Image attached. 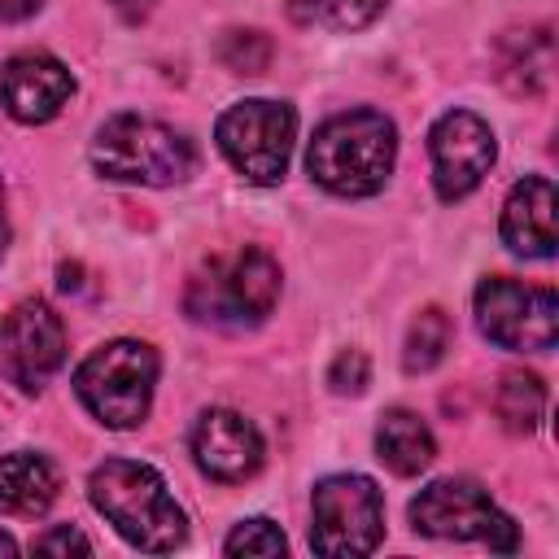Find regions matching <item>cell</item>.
Here are the masks:
<instances>
[{
    "label": "cell",
    "mask_w": 559,
    "mask_h": 559,
    "mask_svg": "<svg viewBox=\"0 0 559 559\" xmlns=\"http://www.w3.org/2000/svg\"><path fill=\"white\" fill-rule=\"evenodd\" d=\"M92 507L135 546L148 555H166L183 542L188 520L183 507L170 498L166 480L135 459H105L87 480Z\"/></svg>",
    "instance_id": "cell-1"
},
{
    "label": "cell",
    "mask_w": 559,
    "mask_h": 559,
    "mask_svg": "<svg viewBox=\"0 0 559 559\" xmlns=\"http://www.w3.org/2000/svg\"><path fill=\"white\" fill-rule=\"evenodd\" d=\"M397 157V131L376 109H349L328 118L310 140V175L336 197H371L384 188Z\"/></svg>",
    "instance_id": "cell-2"
},
{
    "label": "cell",
    "mask_w": 559,
    "mask_h": 559,
    "mask_svg": "<svg viewBox=\"0 0 559 559\" xmlns=\"http://www.w3.org/2000/svg\"><path fill=\"white\" fill-rule=\"evenodd\" d=\"M92 166L118 183L170 188L192 175L197 153H192L188 135H179L175 127H166L157 118L114 114L92 140Z\"/></svg>",
    "instance_id": "cell-3"
},
{
    "label": "cell",
    "mask_w": 559,
    "mask_h": 559,
    "mask_svg": "<svg viewBox=\"0 0 559 559\" xmlns=\"http://www.w3.org/2000/svg\"><path fill=\"white\" fill-rule=\"evenodd\" d=\"M157 384V354L144 341H109L83 358L74 389L105 428H135L148 415Z\"/></svg>",
    "instance_id": "cell-4"
},
{
    "label": "cell",
    "mask_w": 559,
    "mask_h": 559,
    "mask_svg": "<svg viewBox=\"0 0 559 559\" xmlns=\"http://www.w3.org/2000/svg\"><path fill=\"white\" fill-rule=\"evenodd\" d=\"M280 301V266L266 249H240L227 262H210L205 275L188 284V310L201 323L245 328L262 323Z\"/></svg>",
    "instance_id": "cell-5"
},
{
    "label": "cell",
    "mask_w": 559,
    "mask_h": 559,
    "mask_svg": "<svg viewBox=\"0 0 559 559\" xmlns=\"http://www.w3.org/2000/svg\"><path fill=\"white\" fill-rule=\"evenodd\" d=\"M384 533V498L371 476L341 472L314 485L310 546L319 555H371Z\"/></svg>",
    "instance_id": "cell-6"
},
{
    "label": "cell",
    "mask_w": 559,
    "mask_h": 559,
    "mask_svg": "<svg viewBox=\"0 0 559 559\" xmlns=\"http://www.w3.org/2000/svg\"><path fill=\"white\" fill-rule=\"evenodd\" d=\"M411 524L424 537H445V542H485L489 550H515L520 533L511 515L493 507V498L463 476L432 480L415 502H411Z\"/></svg>",
    "instance_id": "cell-7"
},
{
    "label": "cell",
    "mask_w": 559,
    "mask_h": 559,
    "mask_svg": "<svg viewBox=\"0 0 559 559\" xmlns=\"http://www.w3.org/2000/svg\"><path fill=\"white\" fill-rule=\"evenodd\" d=\"M218 148L223 157L249 179V183H275L288 170L293 135H297V114L284 100H240L231 105L218 127Z\"/></svg>",
    "instance_id": "cell-8"
},
{
    "label": "cell",
    "mask_w": 559,
    "mask_h": 559,
    "mask_svg": "<svg viewBox=\"0 0 559 559\" xmlns=\"http://www.w3.org/2000/svg\"><path fill=\"white\" fill-rule=\"evenodd\" d=\"M476 323L493 345L537 354L559 341V297L546 284L493 275L476 288Z\"/></svg>",
    "instance_id": "cell-9"
},
{
    "label": "cell",
    "mask_w": 559,
    "mask_h": 559,
    "mask_svg": "<svg viewBox=\"0 0 559 559\" xmlns=\"http://www.w3.org/2000/svg\"><path fill=\"white\" fill-rule=\"evenodd\" d=\"M66 358V328L48 301H17L0 323V367L22 393H39Z\"/></svg>",
    "instance_id": "cell-10"
},
{
    "label": "cell",
    "mask_w": 559,
    "mask_h": 559,
    "mask_svg": "<svg viewBox=\"0 0 559 559\" xmlns=\"http://www.w3.org/2000/svg\"><path fill=\"white\" fill-rule=\"evenodd\" d=\"M428 153H432L437 197L441 201H459L489 175V166H493V131L472 109H450V114H441L432 122Z\"/></svg>",
    "instance_id": "cell-11"
},
{
    "label": "cell",
    "mask_w": 559,
    "mask_h": 559,
    "mask_svg": "<svg viewBox=\"0 0 559 559\" xmlns=\"http://www.w3.org/2000/svg\"><path fill=\"white\" fill-rule=\"evenodd\" d=\"M192 454L210 480L236 485L262 467V432L236 411H205L192 428Z\"/></svg>",
    "instance_id": "cell-12"
},
{
    "label": "cell",
    "mask_w": 559,
    "mask_h": 559,
    "mask_svg": "<svg viewBox=\"0 0 559 559\" xmlns=\"http://www.w3.org/2000/svg\"><path fill=\"white\" fill-rule=\"evenodd\" d=\"M74 79L48 52H17L0 66V105L17 122H48L70 100Z\"/></svg>",
    "instance_id": "cell-13"
},
{
    "label": "cell",
    "mask_w": 559,
    "mask_h": 559,
    "mask_svg": "<svg viewBox=\"0 0 559 559\" xmlns=\"http://www.w3.org/2000/svg\"><path fill=\"white\" fill-rule=\"evenodd\" d=\"M555 183L546 175H524L502 205V240L520 258H550L559 245V218H555Z\"/></svg>",
    "instance_id": "cell-14"
},
{
    "label": "cell",
    "mask_w": 559,
    "mask_h": 559,
    "mask_svg": "<svg viewBox=\"0 0 559 559\" xmlns=\"http://www.w3.org/2000/svg\"><path fill=\"white\" fill-rule=\"evenodd\" d=\"M376 454L397 472V476H415L437 459V441L428 432V424L415 411H384L380 428H376Z\"/></svg>",
    "instance_id": "cell-15"
},
{
    "label": "cell",
    "mask_w": 559,
    "mask_h": 559,
    "mask_svg": "<svg viewBox=\"0 0 559 559\" xmlns=\"http://www.w3.org/2000/svg\"><path fill=\"white\" fill-rule=\"evenodd\" d=\"M57 498V472L44 454L13 450L0 459V502L17 515H39Z\"/></svg>",
    "instance_id": "cell-16"
},
{
    "label": "cell",
    "mask_w": 559,
    "mask_h": 559,
    "mask_svg": "<svg viewBox=\"0 0 559 559\" xmlns=\"http://www.w3.org/2000/svg\"><path fill=\"white\" fill-rule=\"evenodd\" d=\"M546 415V384L533 371H507L498 384V419L507 432H533Z\"/></svg>",
    "instance_id": "cell-17"
},
{
    "label": "cell",
    "mask_w": 559,
    "mask_h": 559,
    "mask_svg": "<svg viewBox=\"0 0 559 559\" xmlns=\"http://www.w3.org/2000/svg\"><path fill=\"white\" fill-rule=\"evenodd\" d=\"M450 349V314L437 306H424L406 332V349H402V367L415 371H432Z\"/></svg>",
    "instance_id": "cell-18"
},
{
    "label": "cell",
    "mask_w": 559,
    "mask_h": 559,
    "mask_svg": "<svg viewBox=\"0 0 559 559\" xmlns=\"http://www.w3.org/2000/svg\"><path fill=\"white\" fill-rule=\"evenodd\" d=\"M389 0H288V13L301 26H323V31H358L371 17L384 13Z\"/></svg>",
    "instance_id": "cell-19"
},
{
    "label": "cell",
    "mask_w": 559,
    "mask_h": 559,
    "mask_svg": "<svg viewBox=\"0 0 559 559\" xmlns=\"http://www.w3.org/2000/svg\"><path fill=\"white\" fill-rule=\"evenodd\" d=\"M284 533H280V524H271V520H240L231 533H227V542H223V550L227 555H284Z\"/></svg>",
    "instance_id": "cell-20"
},
{
    "label": "cell",
    "mask_w": 559,
    "mask_h": 559,
    "mask_svg": "<svg viewBox=\"0 0 559 559\" xmlns=\"http://www.w3.org/2000/svg\"><path fill=\"white\" fill-rule=\"evenodd\" d=\"M266 61H271V44L258 31L227 35V44H223V66L227 70H236V74H262Z\"/></svg>",
    "instance_id": "cell-21"
},
{
    "label": "cell",
    "mask_w": 559,
    "mask_h": 559,
    "mask_svg": "<svg viewBox=\"0 0 559 559\" xmlns=\"http://www.w3.org/2000/svg\"><path fill=\"white\" fill-rule=\"evenodd\" d=\"M367 376H371V367H367V354L362 349H341L332 358V367H328L332 393H362L367 389Z\"/></svg>",
    "instance_id": "cell-22"
},
{
    "label": "cell",
    "mask_w": 559,
    "mask_h": 559,
    "mask_svg": "<svg viewBox=\"0 0 559 559\" xmlns=\"http://www.w3.org/2000/svg\"><path fill=\"white\" fill-rule=\"evenodd\" d=\"M35 550H92V542L79 533V528H52L44 537H35Z\"/></svg>",
    "instance_id": "cell-23"
},
{
    "label": "cell",
    "mask_w": 559,
    "mask_h": 559,
    "mask_svg": "<svg viewBox=\"0 0 559 559\" xmlns=\"http://www.w3.org/2000/svg\"><path fill=\"white\" fill-rule=\"evenodd\" d=\"M44 0H0V22H17V17H31Z\"/></svg>",
    "instance_id": "cell-24"
},
{
    "label": "cell",
    "mask_w": 559,
    "mask_h": 559,
    "mask_svg": "<svg viewBox=\"0 0 559 559\" xmlns=\"http://www.w3.org/2000/svg\"><path fill=\"white\" fill-rule=\"evenodd\" d=\"M9 249V218H4V183H0V258Z\"/></svg>",
    "instance_id": "cell-25"
},
{
    "label": "cell",
    "mask_w": 559,
    "mask_h": 559,
    "mask_svg": "<svg viewBox=\"0 0 559 559\" xmlns=\"http://www.w3.org/2000/svg\"><path fill=\"white\" fill-rule=\"evenodd\" d=\"M0 555H17V542H13L4 528H0Z\"/></svg>",
    "instance_id": "cell-26"
},
{
    "label": "cell",
    "mask_w": 559,
    "mask_h": 559,
    "mask_svg": "<svg viewBox=\"0 0 559 559\" xmlns=\"http://www.w3.org/2000/svg\"><path fill=\"white\" fill-rule=\"evenodd\" d=\"M114 4H118V9H127V13H131V9H144V4H148V0H114Z\"/></svg>",
    "instance_id": "cell-27"
}]
</instances>
